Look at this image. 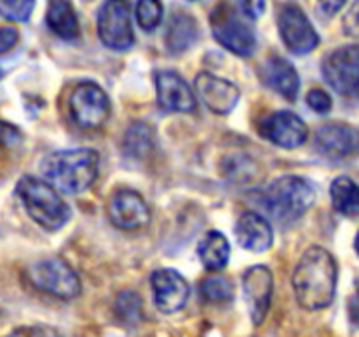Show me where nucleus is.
Masks as SVG:
<instances>
[{"mask_svg": "<svg viewBox=\"0 0 359 337\" xmlns=\"http://www.w3.org/2000/svg\"><path fill=\"white\" fill-rule=\"evenodd\" d=\"M292 285L297 303L309 311L327 308L335 296L337 263L335 258L321 246L308 247L295 266Z\"/></svg>", "mask_w": 359, "mask_h": 337, "instance_id": "1", "label": "nucleus"}, {"mask_svg": "<svg viewBox=\"0 0 359 337\" xmlns=\"http://www.w3.org/2000/svg\"><path fill=\"white\" fill-rule=\"evenodd\" d=\"M44 181L56 192L76 195L86 192L98 178L100 154L92 148L50 152L40 160Z\"/></svg>", "mask_w": 359, "mask_h": 337, "instance_id": "2", "label": "nucleus"}, {"mask_svg": "<svg viewBox=\"0 0 359 337\" xmlns=\"http://www.w3.org/2000/svg\"><path fill=\"white\" fill-rule=\"evenodd\" d=\"M318 200L316 186L302 176H282L269 181L257 195V206L268 221L287 226L306 216Z\"/></svg>", "mask_w": 359, "mask_h": 337, "instance_id": "3", "label": "nucleus"}, {"mask_svg": "<svg viewBox=\"0 0 359 337\" xmlns=\"http://www.w3.org/2000/svg\"><path fill=\"white\" fill-rule=\"evenodd\" d=\"M16 194L20 198L30 220L48 232H58L65 228L72 212L66 200L58 194L50 184L36 176H22L16 184Z\"/></svg>", "mask_w": 359, "mask_h": 337, "instance_id": "4", "label": "nucleus"}, {"mask_svg": "<svg viewBox=\"0 0 359 337\" xmlns=\"http://www.w3.org/2000/svg\"><path fill=\"white\" fill-rule=\"evenodd\" d=\"M212 34L224 48L238 56H252L257 48V39L252 22L233 4H218L210 14Z\"/></svg>", "mask_w": 359, "mask_h": 337, "instance_id": "5", "label": "nucleus"}, {"mask_svg": "<svg viewBox=\"0 0 359 337\" xmlns=\"http://www.w3.org/2000/svg\"><path fill=\"white\" fill-rule=\"evenodd\" d=\"M26 275L36 289L66 301L78 298L82 289L78 273L60 258L39 259L30 263Z\"/></svg>", "mask_w": 359, "mask_h": 337, "instance_id": "6", "label": "nucleus"}, {"mask_svg": "<svg viewBox=\"0 0 359 337\" xmlns=\"http://www.w3.org/2000/svg\"><path fill=\"white\" fill-rule=\"evenodd\" d=\"M68 112L78 128L96 130L104 126L110 116V98L100 84L86 80L70 92Z\"/></svg>", "mask_w": 359, "mask_h": 337, "instance_id": "7", "label": "nucleus"}, {"mask_svg": "<svg viewBox=\"0 0 359 337\" xmlns=\"http://www.w3.org/2000/svg\"><path fill=\"white\" fill-rule=\"evenodd\" d=\"M276 22H278V32L282 36V42L290 52L304 56L318 48L320 36L313 25L309 22L308 14L302 11V6L290 4V2L282 4Z\"/></svg>", "mask_w": 359, "mask_h": 337, "instance_id": "8", "label": "nucleus"}, {"mask_svg": "<svg viewBox=\"0 0 359 337\" xmlns=\"http://www.w3.org/2000/svg\"><path fill=\"white\" fill-rule=\"evenodd\" d=\"M358 44H347L332 50L321 62V74L337 94L358 96Z\"/></svg>", "mask_w": 359, "mask_h": 337, "instance_id": "9", "label": "nucleus"}, {"mask_svg": "<svg viewBox=\"0 0 359 337\" xmlns=\"http://www.w3.org/2000/svg\"><path fill=\"white\" fill-rule=\"evenodd\" d=\"M98 36L112 50H128L134 44L132 11L126 2H104L98 11Z\"/></svg>", "mask_w": 359, "mask_h": 337, "instance_id": "10", "label": "nucleus"}, {"mask_svg": "<svg viewBox=\"0 0 359 337\" xmlns=\"http://www.w3.org/2000/svg\"><path fill=\"white\" fill-rule=\"evenodd\" d=\"M308 132V124L290 110L269 112L257 124V134L262 138L285 150L299 148L302 144H306Z\"/></svg>", "mask_w": 359, "mask_h": 337, "instance_id": "11", "label": "nucleus"}, {"mask_svg": "<svg viewBox=\"0 0 359 337\" xmlns=\"http://www.w3.org/2000/svg\"><path fill=\"white\" fill-rule=\"evenodd\" d=\"M108 218L118 230H124V232L142 230L152 220L146 200L136 190H130V188H120L110 195Z\"/></svg>", "mask_w": 359, "mask_h": 337, "instance_id": "12", "label": "nucleus"}, {"mask_svg": "<svg viewBox=\"0 0 359 337\" xmlns=\"http://www.w3.org/2000/svg\"><path fill=\"white\" fill-rule=\"evenodd\" d=\"M194 86L198 100L218 116H228L240 100V88L230 80L216 76L212 72H200Z\"/></svg>", "mask_w": 359, "mask_h": 337, "instance_id": "13", "label": "nucleus"}, {"mask_svg": "<svg viewBox=\"0 0 359 337\" xmlns=\"http://www.w3.org/2000/svg\"><path fill=\"white\" fill-rule=\"evenodd\" d=\"M244 299L252 324L262 325L268 315L271 296H273V275L266 266H254L242 275Z\"/></svg>", "mask_w": 359, "mask_h": 337, "instance_id": "14", "label": "nucleus"}, {"mask_svg": "<svg viewBox=\"0 0 359 337\" xmlns=\"http://www.w3.org/2000/svg\"><path fill=\"white\" fill-rule=\"evenodd\" d=\"M150 285L154 294V303L162 313H176L190 298V285L186 277L176 270L162 268L150 275Z\"/></svg>", "mask_w": 359, "mask_h": 337, "instance_id": "15", "label": "nucleus"}, {"mask_svg": "<svg viewBox=\"0 0 359 337\" xmlns=\"http://www.w3.org/2000/svg\"><path fill=\"white\" fill-rule=\"evenodd\" d=\"M156 94L158 104L166 112H194L196 96L190 84L174 70L156 72Z\"/></svg>", "mask_w": 359, "mask_h": 337, "instance_id": "16", "label": "nucleus"}, {"mask_svg": "<svg viewBox=\"0 0 359 337\" xmlns=\"http://www.w3.org/2000/svg\"><path fill=\"white\" fill-rule=\"evenodd\" d=\"M313 146L318 154L327 160H341L355 152L358 132L344 122H330L318 128L313 136Z\"/></svg>", "mask_w": 359, "mask_h": 337, "instance_id": "17", "label": "nucleus"}, {"mask_svg": "<svg viewBox=\"0 0 359 337\" xmlns=\"http://www.w3.org/2000/svg\"><path fill=\"white\" fill-rule=\"evenodd\" d=\"M257 76L269 90L278 92L287 100H295V96L299 92V74L294 64L290 60H285L283 56H276V54L268 56L259 66Z\"/></svg>", "mask_w": 359, "mask_h": 337, "instance_id": "18", "label": "nucleus"}, {"mask_svg": "<svg viewBox=\"0 0 359 337\" xmlns=\"http://www.w3.org/2000/svg\"><path fill=\"white\" fill-rule=\"evenodd\" d=\"M233 232L238 238V244L252 254L268 252L273 244V228L257 212H244L236 221Z\"/></svg>", "mask_w": 359, "mask_h": 337, "instance_id": "19", "label": "nucleus"}, {"mask_svg": "<svg viewBox=\"0 0 359 337\" xmlns=\"http://www.w3.org/2000/svg\"><path fill=\"white\" fill-rule=\"evenodd\" d=\"M196 40H198V22L188 13L176 11L168 20L166 34H164L166 48L172 54H180L188 50Z\"/></svg>", "mask_w": 359, "mask_h": 337, "instance_id": "20", "label": "nucleus"}, {"mask_svg": "<svg viewBox=\"0 0 359 337\" xmlns=\"http://www.w3.org/2000/svg\"><path fill=\"white\" fill-rule=\"evenodd\" d=\"M198 258L204 263L205 270L219 272L230 261V242L218 230H210L198 244Z\"/></svg>", "mask_w": 359, "mask_h": 337, "instance_id": "21", "label": "nucleus"}, {"mask_svg": "<svg viewBox=\"0 0 359 337\" xmlns=\"http://www.w3.org/2000/svg\"><path fill=\"white\" fill-rule=\"evenodd\" d=\"M46 25L58 39L76 40L80 36V25L74 6L65 0H54L46 11Z\"/></svg>", "mask_w": 359, "mask_h": 337, "instance_id": "22", "label": "nucleus"}, {"mask_svg": "<svg viewBox=\"0 0 359 337\" xmlns=\"http://www.w3.org/2000/svg\"><path fill=\"white\" fill-rule=\"evenodd\" d=\"M330 195H332V206L337 214L347 216V218L358 216V184L351 178L347 176L335 178L330 186Z\"/></svg>", "mask_w": 359, "mask_h": 337, "instance_id": "23", "label": "nucleus"}, {"mask_svg": "<svg viewBox=\"0 0 359 337\" xmlns=\"http://www.w3.org/2000/svg\"><path fill=\"white\" fill-rule=\"evenodd\" d=\"M154 148V132L148 124L144 122H134L126 134H124V142H122V150L130 160H140L146 158L148 152Z\"/></svg>", "mask_w": 359, "mask_h": 337, "instance_id": "24", "label": "nucleus"}, {"mask_svg": "<svg viewBox=\"0 0 359 337\" xmlns=\"http://www.w3.org/2000/svg\"><path fill=\"white\" fill-rule=\"evenodd\" d=\"M200 296L210 303H226L233 298V284L226 275H208L200 284Z\"/></svg>", "mask_w": 359, "mask_h": 337, "instance_id": "25", "label": "nucleus"}, {"mask_svg": "<svg viewBox=\"0 0 359 337\" xmlns=\"http://www.w3.org/2000/svg\"><path fill=\"white\" fill-rule=\"evenodd\" d=\"M134 16L144 32H154L156 28L162 25L164 6L158 0H140V2H136Z\"/></svg>", "mask_w": 359, "mask_h": 337, "instance_id": "26", "label": "nucleus"}, {"mask_svg": "<svg viewBox=\"0 0 359 337\" xmlns=\"http://www.w3.org/2000/svg\"><path fill=\"white\" fill-rule=\"evenodd\" d=\"M114 311L120 322L136 324L142 317V299L136 291H122L114 301Z\"/></svg>", "mask_w": 359, "mask_h": 337, "instance_id": "27", "label": "nucleus"}, {"mask_svg": "<svg viewBox=\"0 0 359 337\" xmlns=\"http://www.w3.org/2000/svg\"><path fill=\"white\" fill-rule=\"evenodd\" d=\"M34 0H8L0 2V16L13 20V22H26L34 11Z\"/></svg>", "mask_w": 359, "mask_h": 337, "instance_id": "28", "label": "nucleus"}, {"mask_svg": "<svg viewBox=\"0 0 359 337\" xmlns=\"http://www.w3.org/2000/svg\"><path fill=\"white\" fill-rule=\"evenodd\" d=\"M306 102L316 114H327L332 110V96L321 88H311L306 96Z\"/></svg>", "mask_w": 359, "mask_h": 337, "instance_id": "29", "label": "nucleus"}, {"mask_svg": "<svg viewBox=\"0 0 359 337\" xmlns=\"http://www.w3.org/2000/svg\"><path fill=\"white\" fill-rule=\"evenodd\" d=\"M18 144H22V132H20V128H16L14 124H8V122L0 120V146L16 148Z\"/></svg>", "mask_w": 359, "mask_h": 337, "instance_id": "30", "label": "nucleus"}, {"mask_svg": "<svg viewBox=\"0 0 359 337\" xmlns=\"http://www.w3.org/2000/svg\"><path fill=\"white\" fill-rule=\"evenodd\" d=\"M6 337H62L56 329H52L48 325H28V327H20L14 329L11 336Z\"/></svg>", "mask_w": 359, "mask_h": 337, "instance_id": "31", "label": "nucleus"}, {"mask_svg": "<svg viewBox=\"0 0 359 337\" xmlns=\"http://www.w3.org/2000/svg\"><path fill=\"white\" fill-rule=\"evenodd\" d=\"M18 30L14 26H0V54L11 52L18 44Z\"/></svg>", "mask_w": 359, "mask_h": 337, "instance_id": "32", "label": "nucleus"}, {"mask_svg": "<svg viewBox=\"0 0 359 337\" xmlns=\"http://www.w3.org/2000/svg\"><path fill=\"white\" fill-rule=\"evenodd\" d=\"M236 6L250 22H254L266 11V2H236Z\"/></svg>", "mask_w": 359, "mask_h": 337, "instance_id": "33", "label": "nucleus"}, {"mask_svg": "<svg viewBox=\"0 0 359 337\" xmlns=\"http://www.w3.org/2000/svg\"><path fill=\"white\" fill-rule=\"evenodd\" d=\"M346 2H320V13L321 14H335L341 11V6H344Z\"/></svg>", "mask_w": 359, "mask_h": 337, "instance_id": "34", "label": "nucleus"}, {"mask_svg": "<svg viewBox=\"0 0 359 337\" xmlns=\"http://www.w3.org/2000/svg\"><path fill=\"white\" fill-rule=\"evenodd\" d=\"M4 76V70H2V68H0V78Z\"/></svg>", "mask_w": 359, "mask_h": 337, "instance_id": "35", "label": "nucleus"}]
</instances>
